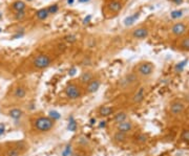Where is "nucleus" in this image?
Listing matches in <instances>:
<instances>
[{"instance_id":"obj_2","label":"nucleus","mask_w":189,"mask_h":156,"mask_svg":"<svg viewBox=\"0 0 189 156\" xmlns=\"http://www.w3.org/2000/svg\"><path fill=\"white\" fill-rule=\"evenodd\" d=\"M28 94H30V87L26 82L17 81L10 87L8 93L4 97V102L8 105V104H20L21 105L22 103L28 99Z\"/></svg>"},{"instance_id":"obj_21","label":"nucleus","mask_w":189,"mask_h":156,"mask_svg":"<svg viewBox=\"0 0 189 156\" xmlns=\"http://www.w3.org/2000/svg\"><path fill=\"white\" fill-rule=\"evenodd\" d=\"M49 16L51 15H49L47 8H42L40 10H38L35 13V18L37 19L38 21H45Z\"/></svg>"},{"instance_id":"obj_9","label":"nucleus","mask_w":189,"mask_h":156,"mask_svg":"<svg viewBox=\"0 0 189 156\" xmlns=\"http://www.w3.org/2000/svg\"><path fill=\"white\" fill-rule=\"evenodd\" d=\"M135 75H138L139 79H145L150 77L154 71V63L149 62V61H142L135 65L133 70H132Z\"/></svg>"},{"instance_id":"obj_11","label":"nucleus","mask_w":189,"mask_h":156,"mask_svg":"<svg viewBox=\"0 0 189 156\" xmlns=\"http://www.w3.org/2000/svg\"><path fill=\"white\" fill-rule=\"evenodd\" d=\"M115 129H116L117 131H120V132H122V133H125V134H127V135H130L131 133L135 132V125L131 119H126V121L120 123V124L116 125V126H115Z\"/></svg>"},{"instance_id":"obj_22","label":"nucleus","mask_w":189,"mask_h":156,"mask_svg":"<svg viewBox=\"0 0 189 156\" xmlns=\"http://www.w3.org/2000/svg\"><path fill=\"white\" fill-rule=\"evenodd\" d=\"M27 16H28V13H27V11L17 12V13L13 14V18H14V20H16V21H23V20H24Z\"/></svg>"},{"instance_id":"obj_1","label":"nucleus","mask_w":189,"mask_h":156,"mask_svg":"<svg viewBox=\"0 0 189 156\" xmlns=\"http://www.w3.org/2000/svg\"><path fill=\"white\" fill-rule=\"evenodd\" d=\"M56 121L44 114H35L30 117L31 131L36 135H45L56 128Z\"/></svg>"},{"instance_id":"obj_25","label":"nucleus","mask_w":189,"mask_h":156,"mask_svg":"<svg viewBox=\"0 0 189 156\" xmlns=\"http://www.w3.org/2000/svg\"><path fill=\"white\" fill-rule=\"evenodd\" d=\"M47 10H49V15H54V14L58 13V11H59V6L57 3H54V4H51V6H47Z\"/></svg>"},{"instance_id":"obj_6","label":"nucleus","mask_w":189,"mask_h":156,"mask_svg":"<svg viewBox=\"0 0 189 156\" xmlns=\"http://www.w3.org/2000/svg\"><path fill=\"white\" fill-rule=\"evenodd\" d=\"M64 95L69 101H77L84 95L83 87L78 83V81H72L67 83L64 88Z\"/></svg>"},{"instance_id":"obj_16","label":"nucleus","mask_w":189,"mask_h":156,"mask_svg":"<svg viewBox=\"0 0 189 156\" xmlns=\"http://www.w3.org/2000/svg\"><path fill=\"white\" fill-rule=\"evenodd\" d=\"M115 112H116V109L110 105H102L98 108L97 110L98 116H100V117H108V116L113 115Z\"/></svg>"},{"instance_id":"obj_13","label":"nucleus","mask_w":189,"mask_h":156,"mask_svg":"<svg viewBox=\"0 0 189 156\" xmlns=\"http://www.w3.org/2000/svg\"><path fill=\"white\" fill-rule=\"evenodd\" d=\"M132 39L135 40H144L149 36V28L146 26H139L135 27L130 32Z\"/></svg>"},{"instance_id":"obj_14","label":"nucleus","mask_w":189,"mask_h":156,"mask_svg":"<svg viewBox=\"0 0 189 156\" xmlns=\"http://www.w3.org/2000/svg\"><path fill=\"white\" fill-rule=\"evenodd\" d=\"M185 108H186V106H185V104H184L182 101L176 100V101H173V102L170 104L169 111H170V113H171V115L178 116L184 112Z\"/></svg>"},{"instance_id":"obj_4","label":"nucleus","mask_w":189,"mask_h":156,"mask_svg":"<svg viewBox=\"0 0 189 156\" xmlns=\"http://www.w3.org/2000/svg\"><path fill=\"white\" fill-rule=\"evenodd\" d=\"M54 63V57L49 52H38L33 56L28 61L26 70L28 71H41L49 68Z\"/></svg>"},{"instance_id":"obj_23","label":"nucleus","mask_w":189,"mask_h":156,"mask_svg":"<svg viewBox=\"0 0 189 156\" xmlns=\"http://www.w3.org/2000/svg\"><path fill=\"white\" fill-rule=\"evenodd\" d=\"M179 47L183 50H189V36L187 37H184L181 40L180 44H179Z\"/></svg>"},{"instance_id":"obj_19","label":"nucleus","mask_w":189,"mask_h":156,"mask_svg":"<svg viewBox=\"0 0 189 156\" xmlns=\"http://www.w3.org/2000/svg\"><path fill=\"white\" fill-rule=\"evenodd\" d=\"M11 8L14 13H17V12H23L27 10V4L22 1V0H15L14 2L11 3Z\"/></svg>"},{"instance_id":"obj_10","label":"nucleus","mask_w":189,"mask_h":156,"mask_svg":"<svg viewBox=\"0 0 189 156\" xmlns=\"http://www.w3.org/2000/svg\"><path fill=\"white\" fill-rule=\"evenodd\" d=\"M146 93H147V88L145 86H138L133 91L130 93L129 102L131 105H140L145 100Z\"/></svg>"},{"instance_id":"obj_20","label":"nucleus","mask_w":189,"mask_h":156,"mask_svg":"<svg viewBox=\"0 0 189 156\" xmlns=\"http://www.w3.org/2000/svg\"><path fill=\"white\" fill-rule=\"evenodd\" d=\"M186 28H187V26L184 24L183 22H178V23L172 25V27H171V32H172L174 36H181L186 32Z\"/></svg>"},{"instance_id":"obj_8","label":"nucleus","mask_w":189,"mask_h":156,"mask_svg":"<svg viewBox=\"0 0 189 156\" xmlns=\"http://www.w3.org/2000/svg\"><path fill=\"white\" fill-rule=\"evenodd\" d=\"M125 4L124 0H110L104 6V16L106 18H113L123 10Z\"/></svg>"},{"instance_id":"obj_3","label":"nucleus","mask_w":189,"mask_h":156,"mask_svg":"<svg viewBox=\"0 0 189 156\" xmlns=\"http://www.w3.org/2000/svg\"><path fill=\"white\" fill-rule=\"evenodd\" d=\"M30 151V145L24 140H16L0 145V156H24Z\"/></svg>"},{"instance_id":"obj_28","label":"nucleus","mask_w":189,"mask_h":156,"mask_svg":"<svg viewBox=\"0 0 189 156\" xmlns=\"http://www.w3.org/2000/svg\"><path fill=\"white\" fill-rule=\"evenodd\" d=\"M181 16H182L181 11H174L171 13V17H172V18H178V17H181Z\"/></svg>"},{"instance_id":"obj_29","label":"nucleus","mask_w":189,"mask_h":156,"mask_svg":"<svg viewBox=\"0 0 189 156\" xmlns=\"http://www.w3.org/2000/svg\"><path fill=\"white\" fill-rule=\"evenodd\" d=\"M79 2H81V3H85V2H88L89 0H78Z\"/></svg>"},{"instance_id":"obj_27","label":"nucleus","mask_w":189,"mask_h":156,"mask_svg":"<svg viewBox=\"0 0 189 156\" xmlns=\"http://www.w3.org/2000/svg\"><path fill=\"white\" fill-rule=\"evenodd\" d=\"M146 140H147V138H146V136L144 134H139L138 136H137V142L140 144H144L146 143Z\"/></svg>"},{"instance_id":"obj_7","label":"nucleus","mask_w":189,"mask_h":156,"mask_svg":"<svg viewBox=\"0 0 189 156\" xmlns=\"http://www.w3.org/2000/svg\"><path fill=\"white\" fill-rule=\"evenodd\" d=\"M4 113L14 121H21L25 117V110L20 104H8L6 106Z\"/></svg>"},{"instance_id":"obj_17","label":"nucleus","mask_w":189,"mask_h":156,"mask_svg":"<svg viewBox=\"0 0 189 156\" xmlns=\"http://www.w3.org/2000/svg\"><path fill=\"white\" fill-rule=\"evenodd\" d=\"M130 119L129 117V113L125 110H120V111H116L115 114L111 117V121H113V124L116 126V125L120 124L122 121H126V119Z\"/></svg>"},{"instance_id":"obj_12","label":"nucleus","mask_w":189,"mask_h":156,"mask_svg":"<svg viewBox=\"0 0 189 156\" xmlns=\"http://www.w3.org/2000/svg\"><path fill=\"white\" fill-rule=\"evenodd\" d=\"M101 87V79L99 77H94L92 81L89 82L88 84H86L85 86L83 87V91L84 94L86 95H90V94H94L99 90V88Z\"/></svg>"},{"instance_id":"obj_15","label":"nucleus","mask_w":189,"mask_h":156,"mask_svg":"<svg viewBox=\"0 0 189 156\" xmlns=\"http://www.w3.org/2000/svg\"><path fill=\"white\" fill-rule=\"evenodd\" d=\"M94 77H96V75H94V71H92V70H84L83 72L80 75V77L78 78V83L82 87H84L86 84H88L89 82L92 81Z\"/></svg>"},{"instance_id":"obj_18","label":"nucleus","mask_w":189,"mask_h":156,"mask_svg":"<svg viewBox=\"0 0 189 156\" xmlns=\"http://www.w3.org/2000/svg\"><path fill=\"white\" fill-rule=\"evenodd\" d=\"M111 138H113V140L115 142V143L119 144V145H122V144H125L128 142V139H129V135H127V134H125V133H122V132L115 130L113 135H111Z\"/></svg>"},{"instance_id":"obj_24","label":"nucleus","mask_w":189,"mask_h":156,"mask_svg":"<svg viewBox=\"0 0 189 156\" xmlns=\"http://www.w3.org/2000/svg\"><path fill=\"white\" fill-rule=\"evenodd\" d=\"M139 16H140V13H135L133 15H131V16L127 17V18L124 19V24L125 25H130L132 24L133 22L137 20V19L139 18Z\"/></svg>"},{"instance_id":"obj_26","label":"nucleus","mask_w":189,"mask_h":156,"mask_svg":"<svg viewBox=\"0 0 189 156\" xmlns=\"http://www.w3.org/2000/svg\"><path fill=\"white\" fill-rule=\"evenodd\" d=\"M181 139L185 143H189V129H185L182 131Z\"/></svg>"},{"instance_id":"obj_5","label":"nucleus","mask_w":189,"mask_h":156,"mask_svg":"<svg viewBox=\"0 0 189 156\" xmlns=\"http://www.w3.org/2000/svg\"><path fill=\"white\" fill-rule=\"evenodd\" d=\"M140 83V79L133 71L127 72L117 82V89L123 93H131Z\"/></svg>"}]
</instances>
